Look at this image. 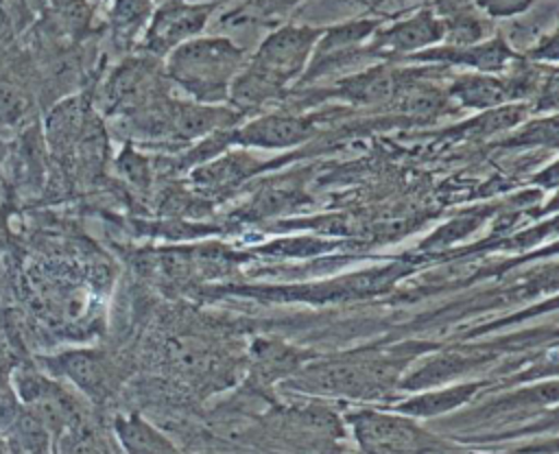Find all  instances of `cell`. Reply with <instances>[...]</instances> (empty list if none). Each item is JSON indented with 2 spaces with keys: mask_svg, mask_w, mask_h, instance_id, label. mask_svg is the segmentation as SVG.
Masks as SVG:
<instances>
[{
  "mask_svg": "<svg viewBox=\"0 0 559 454\" xmlns=\"http://www.w3.org/2000/svg\"><path fill=\"white\" fill-rule=\"evenodd\" d=\"M41 365H46L50 373L68 378L92 397H103L109 391L111 369L98 351H66L52 358H41Z\"/></svg>",
  "mask_w": 559,
  "mask_h": 454,
  "instance_id": "3957f363",
  "label": "cell"
},
{
  "mask_svg": "<svg viewBox=\"0 0 559 454\" xmlns=\"http://www.w3.org/2000/svg\"><path fill=\"white\" fill-rule=\"evenodd\" d=\"M28 109V96L15 83L0 81V127L17 124L20 120H24Z\"/></svg>",
  "mask_w": 559,
  "mask_h": 454,
  "instance_id": "9c48e42d",
  "label": "cell"
},
{
  "mask_svg": "<svg viewBox=\"0 0 559 454\" xmlns=\"http://www.w3.org/2000/svg\"><path fill=\"white\" fill-rule=\"evenodd\" d=\"M4 157H7V144L0 140V166H2V162H4Z\"/></svg>",
  "mask_w": 559,
  "mask_h": 454,
  "instance_id": "7c38bea8",
  "label": "cell"
},
{
  "mask_svg": "<svg viewBox=\"0 0 559 454\" xmlns=\"http://www.w3.org/2000/svg\"><path fill=\"white\" fill-rule=\"evenodd\" d=\"M240 52L227 41H194L173 55L170 70L199 98H214L225 89Z\"/></svg>",
  "mask_w": 559,
  "mask_h": 454,
  "instance_id": "7a4b0ae2",
  "label": "cell"
},
{
  "mask_svg": "<svg viewBox=\"0 0 559 454\" xmlns=\"http://www.w3.org/2000/svg\"><path fill=\"white\" fill-rule=\"evenodd\" d=\"M308 133L306 122L301 120H264L253 124L242 140L247 142H255V144H264V146H280V144H288V142H297Z\"/></svg>",
  "mask_w": 559,
  "mask_h": 454,
  "instance_id": "ba28073f",
  "label": "cell"
},
{
  "mask_svg": "<svg viewBox=\"0 0 559 454\" xmlns=\"http://www.w3.org/2000/svg\"><path fill=\"white\" fill-rule=\"evenodd\" d=\"M13 430V443L22 454H50V432L41 423V419L31 410H17L9 419Z\"/></svg>",
  "mask_w": 559,
  "mask_h": 454,
  "instance_id": "52a82bcc",
  "label": "cell"
},
{
  "mask_svg": "<svg viewBox=\"0 0 559 454\" xmlns=\"http://www.w3.org/2000/svg\"><path fill=\"white\" fill-rule=\"evenodd\" d=\"M203 17H205V9L170 4V7H164L159 11V15L155 17V26H153L151 35L162 44H170V41H177V39L186 37L188 33L197 31L201 26Z\"/></svg>",
  "mask_w": 559,
  "mask_h": 454,
  "instance_id": "8992f818",
  "label": "cell"
},
{
  "mask_svg": "<svg viewBox=\"0 0 559 454\" xmlns=\"http://www.w3.org/2000/svg\"><path fill=\"white\" fill-rule=\"evenodd\" d=\"M0 454H22V452L17 450L15 443H9V441L0 439Z\"/></svg>",
  "mask_w": 559,
  "mask_h": 454,
  "instance_id": "8fae6325",
  "label": "cell"
},
{
  "mask_svg": "<svg viewBox=\"0 0 559 454\" xmlns=\"http://www.w3.org/2000/svg\"><path fill=\"white\" fill-rule=\"evenodd\" d=\"M432 28H435V24H430L428 17H417V20L404 24V26H397L389 37L400 48H402V44L417 46V44H421V41L432 37Z\"/></svg>",
  "mask_w": 559,
  "mask_h": 454,
  "instance_id": "30bf717a",
  "label": "cell"
},
{
  "mask_svg": "<svg viewBox=\"0 0 559 454\" xmlns=\"http://www.w3.org/2000/svg\"><path fill=\"white\" fill-rule=\"evenodd\" d=\"M116 434L127 454H181L157 428L138 415L118 417Z\"/></svg>",
  "mask_w": 559,
  "mask_h": 454,
  "instance_id": "277c9868",
  "label": "cell"
},
{
  "mask_svg": "<svg viewBox=\"0 0 559 454\" xmlns=\"http://www.w3.org/2000/svg\"><path fill=\"white\" fill-rule=\"evenodd\" d=\"M362 454H450V447L408 417L362 410L349 419Z\"/></svg>",
  "mask_w": 559,
  "mask_h": 454,
  "instance_id": "6da1fadb",
  "label": "cell"
},
{
  "mask_svg": "<svg viewBox=\"0 0 559 454\" xmlns=\"http://www.w3.org/2000/svg\"><path fill=\"white\" fill-rule=\"evenodd\" d=\"M476 389L478 384H463V386L430 391L413 399H406L404 404L397 406V410L408 417H435L465 404L476 393Z\"/></svg>",
  "mask_w": 559,
  "mask_h": 454,
  "instance_id": "5b68a950",
  "label": "cell"
}]
</instances>
